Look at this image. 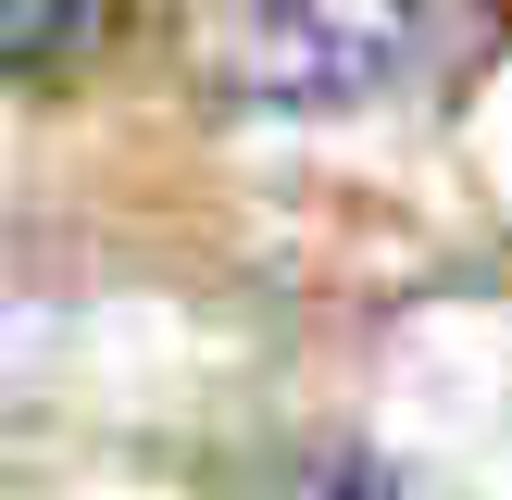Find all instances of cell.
Segmentation results:
<instances>
[{"instance_id": "obj_3", "label": "cell", "mask_w": 512, "mask_h": 500, "mask_svg": "<svg viewBox=\"0 0 512 500\" xmlns=\"http://www.w3.org/2000/svg\"><path fill=\"white\" fill-rule=\"evenodd\" d=\"M288 500H400V463H375V450H313V463L288 475Z\"/></svg>"}, {"instance_id": "obj_2", "label": "cell", "mask_w": 512, "mask_h": 500, "mask_svg": "<svg viewBox=\"0 0 512 500\" xmlns=\"http://www.w3.org/2000/svg\"><path fill=\"white\" fill-rule=\"evenodd\" d=\"M113 0H0V75H50L75 50H100Z\"/></svg>"}, {"instance_id": "obj_1", "label": "cell", "mask_w": 512, "mask_h": 500, "mask_svg": "<svg viewBox=\"0 0 512 500\" xmlns=\"http://www.w3.org/2000/svg\"><path fill=\"white\" fill-rule=\"evenodd\" d=\"M425 63V0H250L225 88L250 113H363Z\"/></svg>"}]
</instances>
